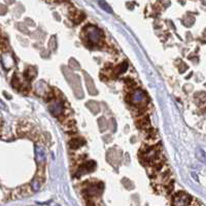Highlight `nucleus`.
I'll list each match as a JSON object with an SVG mask.
<instances>
[{
  "label": "nucleus",
  "mask_w": 206,
  "mask_h": 206,
  "mask_svg": "<svg viewBox=\"0 0 206 206\" xmlns=\"http://www.w3.org/2000/svg\"><path fill=\"white\" fill-rule=\"evenodd\" d=\"M87 36L88 39L91 44H99L102 39V33L99 29H97L94 26H88L87 27Z\"/></svg>",
  "instance_id": "obj_1"
},
{
  "label": "nucleus",
  "mask_w": 206,
  "mask_h": 206,
  "mask_svg": "<svg viewBox=\"0 0 206 206\" xmlns=\"http://www.w3.org/2000/svg\"><path fill=\"white\" fill-rule=\"evenodd\" d=\"M49 109L51 111V114L55 117H58L60 114L63 112V109H64V105H63L62 101L60 100H55V101H52L50 103V106H49Z\"/></svg>",
  "instance_id": "obj_2"
},
{
  "label": "nucleus",
  "mask_w": 206,
  "mask_h": 206,
  "mask_svg": "<svg viewBox=\"0 0 206 206\" xmlns=\"http://www.w3.org/2000/svg\"><path fill=\"white\" fill-rule=\"evenodd\" d=\"M132 103L134 104H141L145 101V94H144L141 90H136L132 93V95H130V98H129Z\"/></svg>",
  "instance_id": "obj_3"
},
{
  "label": "nucleus",
  "mask_w": 206,
  "mask_h": 206,
  "mask_svg": "<svg viewBox=\"0 0 206 206\" xmlns=\"http://www.w3.org/2000/svg\"><path fill=\"white\" fill-rule=\"evenodd\" d=\"M85 142L83 139L81 138H77V139H73V140H71L70 142V147H72V149H77V147H79L81 145H83Z\"/></svg>",
  "instance_id": "obj_4"
},
{
  "label": "nucleus",
  "mask_w": 206,
  "mask_h": 206,
  "mask_svg": "<svg viewBox=\"0 0 206 206\" xmlns=\"http://www.w3.org/2000/svg\"><path fill=\"white\" fill-rule=\"evenodd\" d=\"M98 3H99V5H100L105 11H107V13H112L110 6H109L108 4H107L105 1H104V0H98Z\"/></svg>",
  "instance_id": "obj_5"
},
{
  "label": "nucleus",
  "mask_w": 206,
  "mask_h": 206,
  "mask_svg": "<svg viewBox=\"0 0 206 206\" xmlns=\"http://www.w3.org/2000/svg\"><path fill=\"white\" fill-rule=\"evenodd\" d=\"M99 192H100V189L98 188V186H92V187H91L89 190H88V193H89L90 196L98 195V193H99Z\"/></svg>",
  "instance_id": "obj_6"
},
{
  "label": "nucleus",
  "mask_w": 206,
  "mask_h": 206,
  "mask_svg": "<svg viewBox=\"0 0 206 206\" xmlns=\"http://www.w3.org/2000/svg\"><path fill=\"white\" fill-rule=\"evenodd\" d=\"M197 157L200 161L202 162H206V154L202 151V149H198L197 151Z\"/></svg>",
  "instance_id": "obj_7"
},
{
  "label": "nucleus",
  "mask_w": 206,
  "mask_h": 206,
  "mask_svg": "<svg viewBox=\"0 0 206 206\" xmlns=\"http://www.w3.org/2000/svg\"><path fill=\"white\" fill-rule=\"evenodd\" d=\"M119 73H122V72H124V71L127 69V64L126 63H124V64H122V65L119 66Z\"/></svg>",
  "instance_id": "obj_8"
}]
</instances>
